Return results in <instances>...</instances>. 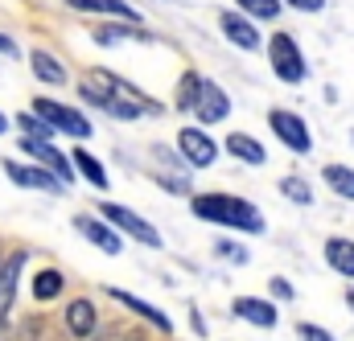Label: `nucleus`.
I'll return each mask as SVG.
<instances>
[{
	"label": "nucleus",
	"mask_w": 354,
	"mask_h": 341,
	"mask_svg": "<svg viewBox=\"0 0 354 341\" xmlns=\"http://www.w3.org/2000/svg\"><path fill=\"white\" fill-rule=\"evenodd\" d=\"M79 95L87 99L91 107L111 111L115 119H140L145 111H161V103H157V99H149L140 86L115 79L111 70H91L87 79H83V86H79Z\"/></svg>",
	"instance_id": "nucleus-1"
},
{
	"label": "nucleus",
	"mask_w": 354,
	"mask_h": 341,
	"mask_svg": "<svg viewBox=\"0 0 354 341\" xmlns=\"http://www.w3.org/2000/svg\"><path fill=\"white\" fill-rule=\"evenodd\" d=\"M194 218L210 222V226H227V231H248V235H260L264 231V214L243 202V197H231V193H198L189 202Z\"/></svg>",
	"instance_id": "nucleus-2"
},
{
	"label": "nucleus",
	"mask_w": 354,
	"mask_h": 341,
	"mask_svg": "<svg viewBox=\"0 0 354 341\" xmlns=\"http://www.w3.org/2000/svg\"><path fill=\"white\" fill-rule=\"evenodd\" d=\"M177 107H181V111H194V119H202V124H223V119L231 115L227 90L218 83H210V79H202V75H185V79H181Z\"/></svg>",
	"instance_id": "nucleus-3"
},
{
	"label": "nucleus",
	"mask_w": 354,
	"mask_h": 341,
	"mask_svg": "<svg viewBox=\"0 0 354 341\" xmlns=\"http://www.w3.org/2000/svg\"><path fill=\"white\" fill-rule=\"evenodd\" d=\"M99 214L120 231V235H128L132 243H145V247H161V231L149 222V218H140L132 206H120V202H103L99 206Z\"/></svg>",
	"instance_id": "nucleus-4"
},
{
	"label": "nucleus",
	"mask_w": 354,
	"mask_h": 341,
	"mask_svg": "<svg viewBox=\"0 0 354 341\" xmlns=\"http://www.w3.org/2000/svg\"><path fill=\"white\" fill-rule=\"evenodd\" d=\"M33 111H37L41 119H50V128H54V132H66V136H75V140H87L91 132H95V124H91L79 107L54 103V99H37V103H33Z\"/></svg>",
	"instance_id": "nucleus-5"
},
{
	"label": "nucleus",
	"mask_w": 354,
	"mask_h": 341,
	"mask_svg": "<svg viewBox=\"0 0 354 341\" xmlns=\"http://www.w3.org/2000/svg\"><path fill=\"white\" fill-rule=\"evenodd\" d=\"M268 58H272L276 79H284V83H301V79H305V58H301V46H297L288 33H272V41H268Z\"/></svg>",
	"instance_id": "nucleus-6"
},
{
	"label": "nucleus",
	"mask_w": 354,
	"mask_h": 341,
	"mask_svg": "<svg viewBox=\"0 0 354 341\" xmlns=\"http://www.w3.org/2000/svg\"><path fill=\"white\" fill-rule=\"evenodd\" d=\"M268 124H272V132L297 153V157H305L309 148H313V136H309V128H305V119L301 115H292V111H284V107H276L272 115H268Z\"/></svg>",
	"instance_id": "nucleus-7"
},
{
	"label": "nucleus",
	"mask_w": 354,
	"mask_h": 341,
	"mask_svg": "<svg viewBox=\"0 0 354 341\" xmlns=\"http://www.w3.org/2000/svg\"><path fill=\"white\" fill-rule=\"evenodd\" d=\"M75 231H79L87 243H95L103 255H120V251H124V239H120V231H115V226H111L103 214H99V218H95V214H79V218H75Z\"/></svg>",
	"instance_id": "nucleus-8"
},
{
	"label": "nucleus",
	"mask_w": 354,
	"mask_h": 341,
	"mask_svg": "<svg viewBox=\"0 0 354 341\" xmlns=\"http://www.w3.org/2000/svg\"><path fill=\"white\" fill-rule=\"evenodd\" d=\"M177 148H181L185 165H194V169H210L214 157H218V144H214L202 128H181V132H177Z\"/></svg>",
	"instance_id": "nucleus-9"
},
{
	"label": "nucleus",
	"mask_w": 354,
	"mask_h": 341,
	"mask_svg": "<svg viewBox=\"0 0 354 341\" xmlns=\"http://www.w3.org/2000/svg\"><path fill=\"white\" fill-rule=\"evenodd\" d=\"M4 173H8V181L21 185V189H41V193H62V189H66V181H62L58 173L33 169V165H21V161H4Z\"/></svg>",
	"instance_id": "nucleus-10"
},
{
	"label": "nucleus",
	"mask_w": 354,
	"mask_h": 341,
	"mask_svg": "<svg viewBox=\"0 0 354 341\" xmlns=\"http://www.w3.org/2000/svg\"><path fill=\"white\" fill-rule=\"evenodd\" d=\"M21 153H29L33 161H41V165H46L50 173H58L66 185H71V181H75V173H79V169H75V161H71V157H62V153H58L50 140H37V136H21Z\"/></svg>",
	"instance_id": "nucleus-11"
},
{
	"label": "nucleus",
	"mask_w": 354,
	"mask_h": 341,
	"mask_svg": "<svg viewBox=\"0 0 354 341\" xmlns=\"http://www.w3.org/2000/svg\"><path fill=\"white\" fill-rule=\"evenodd\" d=\"M218 29L227 41H235L239 50H260V29L243 17V12H223L218 17Z\"/></svg>",
	"instance_id": "nucleus-12"
},
{
	"label": "nucleus",
	"mask_w": 354,
	"mask_h": 341,
	"mask_svg": "<svg viewBox=\"0 0 354 341\" xmlns=\"http://www.w3.org/2000/svg\"><path fill=\"white\" fill-rule=\"evenodd\" d=\"M21 267H25V251H12V255L0 263V329H4V321H8V309H12V296H17Z\"/></svg>",
	"instance_id": "nucleus-13"
},
{
	"label": "nucleus",
	"mask_w": 354,
	"mask_h": 341,
	"mask_svg": "<svg viewBox=\"0 0 354 341\" xmlns=\"http://www.w3.org/2000/svg\"><path fill=\"white\" fill-rule=\"evenodd\" d=\"M107 296H111L115 304H124V309H132L136 317H145V321H149L153 329H161V333H174V321H169V317H165L161 309H153L149 300H140V296H128L124 288H107Z\"/></svg>",
	"instance_id": "nucleus-14"
},
{
	"label": "nucleus",
	"mask_w": 354,
	"mask_h": 341,
	"mask_svg": "<svg viewBox=\"0 0 354 341\" xmlns=\"http://www.w3.org/2000/svg\"><path fill=\"white\" fill-rule=\"evenodd\" d=\"M231 313L239 317V321H248V325H260V329H272L280 317H276V309L268 304V300H256V296H239L235 304H231Z\"/></svg>",
	"instance_id": "nucleus-15"
},
{
	"label": "nucleus",
	"mask_w": 354,
	"mask_h": 341,
	"mask_svg": "<svg viewBox=\"0 0 354 341\" xmlns=\"http://www.w3.org/2000/svg\"><path fill=\"white\" fill-rule=\"evenodd\" d=\"M71 8H79V12H103V17H120V21H128V25H140V21H145L128 0H71Z\"/></svg>",
	"instance_id": "nucleus-16"
},
{
	"label": "nucleus",
	"mask_w": 354,
	"mask_h": 341,
	"mask_svg": "<svg viewBox=\"0 0 354 341\" xmlns=\"http://www.w3.org/2000/svg\"><path fill=\"white\" fill-rule=\"evenodd\" d=\"M95 325H99V313H95V304L91 300H71L66 304V329L75 333V338H91L95 333Z\"/></svg>",
	"instance_id": "nucleus-17"
},
{
	"label": "nucleus",
	"mask_w": 354,
	"mask_h": 341,
	"mask_svg": "<svg viewBox=\"0 0 354 341\" xmlns=\"http://www.w3.org/2000/svg\"><path fill=\"white\" fill-rule=\"evenodd\" d=\"M227 153H231V157H239L243 165H264V161H268L264 144H260L256 136H248V132H231V136H227Z\"/></svg>",
	"instance_id": "nucleus-18"
},
{
	"label": "nucleus",
	"mask_w": 354,
	"mask_h": 341,
	"mask_svg": "<svg viewBox=\"0 0 354 341\" xmlns=\"http://www.w3.org/2000/svg\"><path fill=\"white\" fill-rule=\"evenodd\" d=\"M29 66H33V75H37L41 83L66 86V66H62L54 54H46V50H33V54H29Z\"/></svg>",
	"instance_id": "nucleus-19"
},
{
	"label": "nucleus",
	"mask_w": 354,
	"mask_h": 341,
	"mask_svg": "<svg viewBox=\"0 0 354 341\" xmlns=\"http://www.w3.org/2000/svg\"><path fill=\"white\" fill-rule=\"evenodd\" d=\"M71 161H75V169L83 173V177H87L95 189H111V181H107V169L95 161V153H87V148H75V153H71Z\"/></svg>",
	"instance_id": "nucleus-20"
},
{
	"label": "nucleus",
	"mask_w": 354,
	"mask_h": 341,
	"mask_svg": "<svg viewBox=\"0 0 354 341\" xmlns=\"http://www.w3.org/2000/svg\"><path fill=\"white\" fill-rule=\"evenodd\" d=\"M326 263H330L334 271H342V275L354 280V243L351 239H330V243H326Z\"/></svg>",
	"instance_id": "nucleus-21"
},
{
	"label": "nucleus",
	"mask_w": 354,
	"mask_h": 341,
	"mask_svg": "<svg viewBox=\"0 0 354 341\" xmlns=\"http://www.w3.org/2000/svg\"><path fill=\"white\" fill-rule=\"evenodd\" d=\"M62 284H66V280H62L58 267H41V271L33 275V296H37V300H54V296L62 292Z\"/></svg>",
	"instance_id": "nucleus-22"
},
{
	"label": "nucleus",
	"mask_w": 354,
	"mask_h": 341,
	"mask_svg": "<svg viewBox=\"0 0 354 341\" xmlns=\"http://www.w3.org/2000/svg\"><path fill=\"white\" fill-rule=\"evenodd\" d=\"M17 128H21V136H37V140H50V136H54L50 119H41L37 111H33V115H29V111H21V115H17Z\"/></svg>",
	"instance_id": "nucleus-23"
},
{
	"label": "nucleus",
	"mask_w": 354,
	"mask_h": 341,
	"mask_svg": "<svg viewBox=\"0 0 354 341\" xmlns=\"http://www.w3.org/2000/svg\"><path fill=\"white\" fill-rule=\"evenodd\" d=\"M326 181L334 185V193H342V197L354 202V169H346V165H326Z\"/></svg>",
	"instance_id": "nucleus-24"
},
{
	"label": "nucleus",
	"mask_w": 354,
	"mask_h": 341,
	"mask_svg": "<svg viewBox=\"0 0 354 341\" xmlns=\"http://www.w3.org/2000/svg\"><path fill=\"white\" fill-rule=\"evenodd\" d=\"M235 4L256 21H276L280 17V0H235Z\"/></svg>",
	"instance_id": "nucleus-25"
},
{
	"label": "nucleus",
	"mask_w": 354,
	"mask_h": 341,
	"mask_svg": "<svg viewBox=\"0 0 354 341\" xmlns=\"http://www.w3.org/2000/svg\"><path fill=\"white\" fill-rule=\"evenodd\" d=\"M280 193H284V197H292V202H301V206H309V202H313V193H309V185H305L301 177H284V181H280Z\"/></svg>",
	"instance_id": "nucleus-26"
},
{
	"label": "nucleus",
	"mask_w": 354,
	"mask_h": 341,
	"mask_svg": "<svg viewBox=\"0 0 354 341\" xmlns=\"http://www.w3.org/2000/svg\"><path fill=\"white\" fill-rule=\"evenodd\" d=\"M297 338H301V341H334L326 329H317V325H309V321H305V325H297Z\"/></svg>",
	"instance_id": "nucleus-27"
},
{
	"label": "nucleus",
	"mask_w": 354,
	"mask_h": 341,
	"mask_svg": "<svg viewBox=\"0 0 354 341\" xmlns=\"http://www.w3.org/2000/svg\"><path fill=\"white\" fill-rule=\"evenodd\" d=\"M272 292H276L280 300H292V284H288V280H280V275L272 280Z\"/></svg>",
	"instance_id": "nucleus-28"
},
{
	"label": "nucleus",
	"mask_w": 354,
	"mask_h": 341,
	"mask_svg": "<svg viewBox=\"0 0 354 341\" xmlns=\"http://www.w3.org/2000/svg\"><path fill=\"white\" fill-rule=\"evenodd\" d=\"M0 54H4V58H21L17 41H12V37H4V33H0Z\"/></svg>",
	"instance_id": "nucleus-29"
},
{
	"label": "nucleus",
	"mask_w": 354,
	"mask_h": 341,
	"mask_svg": "<svg viewBox=\"0 0 354 341\" xmlns=\"http://www.w3.org/2000/svg\"><path fill=\"white\" fill-rule=\"evenodd\" d=\"M288 4H292V8H301V12H317L326 0H288Z\"/></svg>",
	"instance_id": "nucleus-30"
},
{
	"label": "nucleus",
	"mask_w": 354,
	"mask_h": 341,
	"mask_svg": "<svg viewBox=\"0 0 354 341\" xmlns=\"http://www.w3.org/2000/svg\"><path fill=\"white\" fill-rule=\"evenodd\" d=\"M4 132H8V115L0 111V136H4Z\"/></svg>",
	"instance_id": "nucleus-31"
},
{
	"label": "nucleus",
	"mask_w": 354,
	"mask_h": 341,
	"mask_svg": "<svg viewBox=\"0 0 354 341\" xmlns=\"http://www.w3.org/2000/svg\"><path fill=\"white\" fill-rule=\"evenodd\" d=\"M346 300H351V309H354V292H346Z\"/></svg>",
	"instance_id": "nucleus-32"
}]
</instances>
